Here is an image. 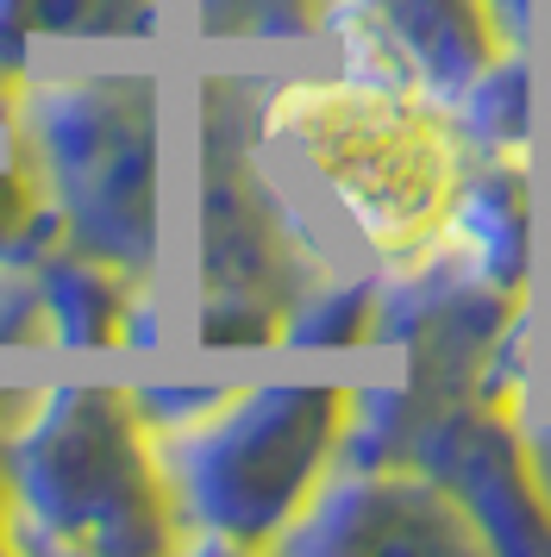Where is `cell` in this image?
Instances as JSON below:
<instances>
[{
  "instance_id": "obj_1",
  "label": "cell",
  "mask_w": 551,
  "mask_h": 557,
  "mask_svg": "<svg viewBox=\"0 0 551 557\" xmlns=\"http://www.w3.org/2000/svg\"><path fill=\"white\" fill-rule=\"evenodd\" d=\"M276 126H295V138L314 157V170L345 195L351 213L382 245L389 238H414L420 226L439 220L445 151L407 120V107L382 101V95L314 88V95L282 101Z\"/></svg>"
},
{
  "instance_id": "obj_2",
  "label": "cell",
  "mask_w": 551,
  "mask_h": 557,
  "mask_svg": "<svg viewBox=\"0 0 551 557\" xmlns=\"http://www.w3.org/2000/svg\"><path fill=\"white\" fill-rule=\"evenodd\" d=\"M32 207H38V182L13 163H0V245L32 226Z\"/></svg>"
}]
</instances>
